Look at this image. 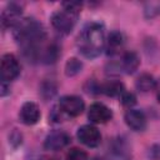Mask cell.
<instances>
[{
	"label": "cell",
	"mask_w": 160,
	"mask_h": 160,
	"mask_svg": "<svg viewBox=\"0 0 160 160\" xmlns=\"http://www.w3.org/2000/svg\"><path fill=\"white\" fill-rule=\"evenodd\" d=\"M14 39L29 61H40L42 49L48 42L45 29L38 20L32 18L22 19L14 28Z\"/></svg>",
	"instance_id": "1"
},
{
	"label": "cell",
	"mask_w": 160,
	"mask_h": 160,
	"mask_svg": "<svg viewBox=\"0 0 160 160\" xmlns=\"http://www.w3.org/2000/svg\"><path fill=\"white\" fill-rule=\"evenodd\" d=\"M104 28L98 22H90L85 25L76 38V46L81 55L89 59H94L101 54L105 48Z\"/></svg>",
	"instance_id": "2"
},
{
	"label": "cell",
	"mask_w": 160,
	"mask_h": 160,
	"mask_svg": "<svg viewBox=\"0 0 160 160\" xmlns=\"http://www.w3.org/2000/svg\"><path fill=\"white\" fill-rule=\"evenodd\" d=\"M82 4L79 1H65L62 8L51 15V25L61 34H69L76 25Z\"/></svg>",
	"instance_id": "3"
},
{
	"label": "cell",
	"mask_w": 160,
	"mask_h": 160,
	"mask_svg": "<svg viewBox=\"0 0 160 160\" xmlns=\"http://www.w3.org/2000/svg\"><path fill=\"white\" fill-rule=\"evenodd\" d=\"M85 109L84 100L80 96L76 95H65L59 100L58 104V112L60 119H62V115L66 118H75L80 115Z\"/></svg>",
	"instance_id": "4"
},
{
	"label": "cell",
	"mask_w": 160,
	"mask_h": 160,
	"mask_svg": "<svg viewBox=\"0 0 160 160\" xmlns=\"http://www.w3.org/2000/svg\"><path fill=\"white\" fill-rule=\"evenodd\" d=\"M20 74V64L12 54H5L0 62V75L1 81L10 82L15 80Z\"/></svg>",
	"instance_id": "5"
},
{
	"label": "cell",
	"mask_w": 160,
	"mask_h": 160,
	"mask_svg": "<svg viewBox=\"0 0 160 160\" xmlns=\"http://www.w3.org/2000/svg\"><path fill=\"white\" fill-rule=\"evenodd\" d=\"M21 14H22V8L21 5L16 4V2H10L1 12V26L4 29H9V28H15L22 19H21Z\"/></svg>",
	"instance_id": "6"
},
{
	"label": "cell",
	"mask_w": 160,
	"mask_h": 160,
	"mask_svg": "<svg viewBox=\"0 0 160 160\" xmlns=\"http://www.w3.org/2000/svg\"><path fill=\"white\" fill-rule=\"evenodd\" d=\"M69 144H70V136L68 135V132L62 130H54L45 138L44 148L50 151H56L64 149Z\"/></svg>",
	"instance_id": "7"
},
{
	"label": "cell",
	"mask_w": 160,
	"mask_h": 160,
	"mask_svg": "<svg viewBox=\"0 0 160 160\" xmlns=\"http://www.w3.org/2000/svg\"><path fill=\"white\" fill-rule=\"evenodd\" d=\"M78 139L89 148H96L101 141V134L94 125H82L78 130Z\"/></svg>",
	"instance_id": "8"
},
{
	"label": "cell",
	"mask_w": 160,
	"mask_h": 160,
	"mask_svg": "<svg viewBox=\"0 0 160 160\" xmlns=\"http://www.w3.org/2000/svg\"><path fill=\"white\" fill-rule=\"evenodd\" d=\"M88 118L91 122L105 124L112 118V111L106 105H104L102 102H94L89 108Z\"/></svg>",
	"instance_id": "9"
},
{
	"label": "cell",
	"mask_w": 160,
	"mask_h": 160,
	"mask_svg": "<svg viewBox=\"0 0 160 160\" xmlns=\"http://www.w3.org/2000/svg\"><path fill=\"white\" fill-rule=\"evenodd\" d=\"M125 122L134 131H142L146 128V116L141 110L129 109L125 112Z\"/></svg>",
	"instance_id": "10"
},
{
	"label": "cell",
	"mask_w": 160,
	"mask_h": 160,
	"mask_svg": "<svg viewBox=\"0 0 160 160\" xmlns=\"http://www.w3.org/2000/svg\"><path fill=\"white\" fill-rule=\"evenodd\" d=\"M20 120L25 125H34L40 119V109L35 102L28 101L20 109Z\"/></svg>",
	"instance_id": "11"
},
{
	"label": "cell",
	"mask_w": 160,
	"mask_h": 160,
	"mask_svg": "<svg viewBox=\"0 0 160 160\" xmlns=\"http://www.w3.org/2000/svg\"><path fill=\"white\" fill-rule=\"evenodd\" d=\"M125 44V38L120 31H111L105 41V48H106V54L109 56L116 55L120 52V50L124 48Z\"/></svg>",
	"instance_id": "12"
},
{
	"label": "cell",
	"mask_w": 160,
	"mask_h": 160,
	"mask_svg": "<svg viewBox=\"0 0 160 160\" xmlns=\"http://www.w3.org/2000/svg\"><path fill=\"white\" fill-rule=\"evenodd\" d=\"M139 65H140V59L135 51H126L122 55L121 61L119 62L121 72H125V74L135 72L138 70Z\"/></svg>",
	"instance_id": "13"
},
{
	"label": "cell",
	"mask_w": 160,
	"mask_h": 160,
	"mask_svg": "<svg viewBox=\"0 0 160 160\" xmlns=\"http://www.w3.org/2000/svg\"><path fill=\"white\" fill-rule=\"evenodd\" d=\"M125 91L124 84L119 80H109L106 82H104L102 85H100V92L108 95V96H121L122 92Z\"/></svg>",
	"instance_id": "14"
},
{
	"label": "cell",
	"mask_w": 160,
	"mask_h": 160,
	"mask_svg": "<svg viewBox=\"0 0 160 160\" xmlns=\"http://www.w3.org/2000/svg\"><path fill=\"white\" fill-rule=\"evenodd\" d=\"M155 84H156V80L154 79L152 75H150V74H148V72L141 74V75L136 79V81H135L136 89H138L139 91H141V92H148V91L155 89Z\"/></svg>",
	"instance_id": "15"
},
{
	"label": "cell",
	"mask_w": 160,
	"mask_h": 160,
	"mask_svg": "<svg viewBox=\"0 0 160 160\" xmlns=\"http://www.w3.org/2000/svg\"><path fill=\"white\" fill-rule=\"evenodd\" d=\"M82 69V62L76 58H70L65 64V75L66 76H75Z\"/></svg>",
	"instance_id": "16"
},
{
	"label": "cell",
	"mask_w": 160,
	"mask_h": 160,
	"mask_svg": "<svg viewBox=\"0 0 160 160\" xmlns=\"http://www.w3.org/2000/svg\"><path fill=\"white\" fill-rule=\"evenodd\" d=\"M40 94H41V96L45 100L51 99L56 94V85L52 81H45V82H42L41 84V88H40Z\"/></svg>",
	"instance_id": "17"
},
{
	"label": "cell",
	"mask_w": 160,
	"mask_h": 160,
	"mask_svg": "<svg viewBox=\"0 0 160 160\" xmlns=\"http://www.w3.org/2000/svg\"><path fill=\"white\" fill-rule=\"evenodd\" d=\"M66 160H88V155L79 148H72L66 154Z\"/></svg>",
	"instance_id": "18"
},
{
	"label": "cell",
	"mask_w": 160,
	"mask_h": 160,
	"mask_svg": "<svg viewBox=\"0 0 160 160\" xmlns=\"http://www.w3.org/2000/svg\"><path fill=\"white\" fill-rule=\"evenodd\" d=\"M120 100H121V104L126 108H131L135 102H136V96L132 94V92H129V91H124L122 95L120 96Z\"/></svg>",
	"instance_id": "19"
},
{
	"label": "cell",
	"mask_w": 160,
	"mask_h": 160,
	"mask_svg": "<svg viewBox=\"0 0 160 160\" xmlns=\"http://www.w3.org/2000/svg\"><path fill=\"white\" fill-rule=\"evenodd\" d=\"M6 84H8V82L1 81V85H0V95H1V96H5V95L9 92V88H8Z\"/></svg>",
	"instance_id": "20"
},
{
	"label": "cell",
	"mask_w": 160,
	"mask_h": 160,
	"mask_svg": "<svg viewBox=\"0 0 160 160\" xmlns=\"http://www.w3.org/2000/svg\"><path fill=\"white\" fill-rule=\"evenodd\" d=\"M155 92H156V99H158V101L160 102V78L156 80V84H155Z\"/></svg>",
	"instance_id": "21"
},
{
	"label": "cell",
	"mask_w": 160,
	"mask_h": 160,
	"mask_svg": "<svg viewBox=\"0 0 160 160\" xmlns=\"http://www.w3.org/2000/svg\"><path fill=\"white\" fill-rule=\"evenodd\" d=\"M44 160H58V159H54V158H46V159H44Z\"/></svg>",
	"instance_id": "22"
},
{
	"label": "cell",
	"mask_w": 160,
	"mask_h": 160,
	"mask_svg": "<svg viewBox=\"0 0 160 160\" xmlns=\"http://www.w3.org/2000/svg\"><path fill=\"white\" fill-rule=\"evenodd\" d=\"M92 160H100V159H98V158H95V159H92Z\"/></svg>",
	"instance_id": "23"
}]
</instances>
